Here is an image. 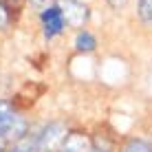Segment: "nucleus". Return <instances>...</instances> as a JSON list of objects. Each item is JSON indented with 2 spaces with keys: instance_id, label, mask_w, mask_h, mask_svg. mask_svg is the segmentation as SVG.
I'll return each instance as SVG.
<instances>
[{
  "instance_id": "obj_1",
  "label": "nucleus",
  "mask_w": 152,
  "mask_h": 152,
  "mask_svg": "<svg viewBox=\"0 0 152 152\" xmlns=\"http://www.w3.org/2000/svg\"><path fill=\"white\" fill-rule=\"evenodd\" d=\"M66 139V130L62 124H49L35 134L33 139V152H57L62 141Z\"/></svg>"
},
{
  "instance_id": "obj_2",
  "label": "nucleus",
  "mask_w": 152,
  "mask_h": 152,
  "mask_svg": "<svg viewBox=\"0 0 152 152\" xmlns=\"http://www.w3.org/2000/svg\"><path fill=\"white\" fill-rule=\"evenodd\" d=\"M0 134H4L7 139H22L27 134L24 119L18 117L7 102H0Z\"/></svg>"
},
{
  "instance_id": "obj_3",
  "label": "nucleus",
  "mask_w": 152,
  "mask_h": 152,
  "mask_svg": "<svg viewBox=\"0 0 152 152\" xmlns=\"http://www.w3.org/2000/svg\"><path fill=\"white\" fill-rule=\"evenodd\" d=\"M57 7L62 9L64 22L69 27H84L88 20V7L80 0H57Z\"/></svg>"
},
{
  "instance_id": "obj_4",
  "label": "nucleus",
  "mask_w": 152,
  "mask_h": 152,
  "mask_svg": "<svg viewBox=\"0 0 152 152\" xmlns=\"http://www.w3.org/2000/svg\"><path fill=\"white\" fill-rule=\"evenodd\" d=\"M42 24H44V38H55V35L62 33L64 29V15H62V9L60 7H46L42 11Z\"/></svg>"
},
{
  "instance_id": "obj_5",
  "label": "nucleus",
  "mask_w": 152,
  "mask_h": 152,
  "mask_svg": "<svg viewBox=\"0 0 152 152\" xmlns=\"http://www.w3.org/2000/svg\"><path fill=\"white\" fill-rule=\"evenodd\" d=\"M57 152H93V141L88 139V134L73 130L66 134V139L62 141Z\"/></svg>"
},
{
  "instance_id": "obj_6",
  "label": "nucleus",
  "mask_w": 152,
  "mask_h": 152,
  "mask_svg": "<svg viewBox=\"0 0 152 152\" xmlns=\"http://www.w3.org/2000/svg\"><path fill=\"white\" fill-rule=\"evenodd\" d=\"M42 93H44V86H38V84H27V86H24L22 91L13 97V106H15V108H29V106H33L35 99H38Z\"/></svg>"
},
{
  "instance_id": "obj_7",
  "label": "nucleus",
  "mask_w": 152,
  "mask_h": 152,
  "mask_svg": "<svg viewBox=\"0 0 152 152\" xmlns=\"http://www.w3.org/2000/svg\"><path fill=\"white\" fill-rule=\"evenodd\" d=\"M95 46H97V42L88 31H80V33H77V38H75V49L77 51H86L88 53V51H93Z\"/></svg>"
},
{
  "instance_id": "obj_8",
  "label": "nucleus",
  "mask_w": 152,
  "mask_h": 152,
  "mask_svg": "<svg viewBox=\"0 0 152 152\" xmlns=\"http://www.w3.org/2000/svg\"><path fill=\"white\" fill-rule=\"evenodd\" d=\"M24 2H27V0H0V4H2V9L7 11V15H18L22 11Z\"/></svg>"
},
{
  "instance_id": "obj_9",
  "label": "nucleus",
  "mask_w": 152,
  "mask_h": 152,
  "mask_svg": "<svg viewBox=\"0 0 152 152\" xmlns=\"http://www.w3.org/2000/svg\"><path fill=\"white\" fill-rule=\"evenodd\" d=\"M121 152H152V148L145 141H139V139H130L128 143L124 145V150Z\"/></svg>"
},
{
  "instance_id": "obj_10",
  "label": "nucleus",
  "mask_w": 152,
  "mask_h": 152,
  "mask_svg": "<svg viewBox=\"0 0 152 152\" xmlns=\"http://www.w3.org/2000/svg\"><path fill=\"white\" fill-rule=\"evenodd\" d=\"M139 18L143 22H152V0H139Z\"/></svg>"
},
{
  "instance_id": "obj_11",
  "label": "nucleus",
  "mask_w": 152,
  "mask_h": 152,
  "mask_svg": "<svg viewBox=\"0 0 152 152\" xmlns=\"http://www.w3.org/2000/svg\"><path fill=\"white\" fill-rule=\"evenodd\" d=\"M49 2H51V0H31V4H33L35 9H42V11L49 7Z\"/></svg>"
},
{
  "instance_id": "obj_12",
  "label": "nucleus",
  "mask_w": 152,
  "mask_h": 152,
  "mask_svg": "<svg viewBox=\"0 0 152 152\" xmlns=\"http://www.w3.org/2000/svg\"><path fill=\"white\" fill-rule=\"evenodd\" d=\"M108 2H110V7L113 9H121L126 2H128V0H108Z\"/></svg>"
},
{
  "instance_id": "obj_13",
  "label": "nucleus",
  "mask_w": 152,
  "mask_h": 152,
  "mask_svg": "<svg viewBox=\"0 0 152 152\" xmlns=\"http://www.w3.org/2000/svg\"><path fill=\"white\" fill-rule=\"evenodd\" d=\"M4 148H7V137L0 134V152H4Z\"/></svg>"
},
{
  "instance_id": "obj_14",
  "label": "nucleus",
  "mask_w": 152,
  "mask_h": 152,
  "mask_svg": "<svg viewBox=\"0 0 152 152\" xmlns=\"http://www.w3.org/2000/svg\"><path fill=\"white\" fill-rule=\"evenodd\" d=\"M9 152H31V150H24V148H22V145H18V148H11V150H9Z\"/></svg>"
},
{
  "instance_id": "obj_15",
  "label": "nucleus",
  "mask_w": 152,
  "mask_h": 152,
  "mask_svg": "<svg viewBox=\"0 0 152 152\" xmlns=\"http://www.w3.org/2000/svg\"><path fill=\"white\" fill-rule=\"evenodd\" d=\"M93 152H99V150H93Z\"/></svg>"
}]
</instances>
